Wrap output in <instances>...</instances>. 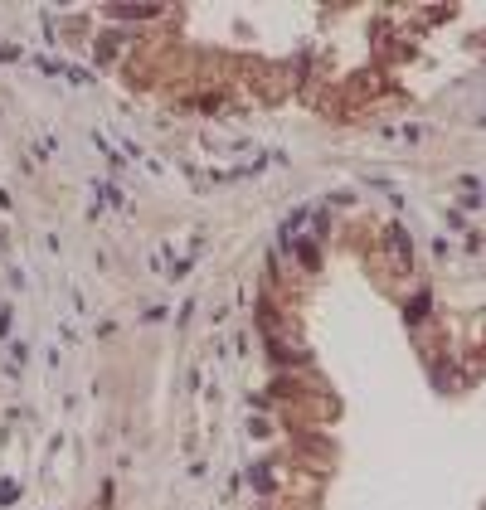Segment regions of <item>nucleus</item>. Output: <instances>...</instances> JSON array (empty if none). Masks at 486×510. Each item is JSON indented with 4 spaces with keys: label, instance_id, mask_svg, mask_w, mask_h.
Masks as SVG:
<instances>
[{
    "label": "nucleus",
    "instance_id": "1",
    "mask_svg": "<svg viewBox=\"0 0 486 510\" xmlns=\"http://www.w3.org/2000/svg\"><path fill=\"white\" fill-rule=\"evenodd\" d=\"M15 501V481H0V506H10Z\"/></svg>",
    "mask_w": 486,
    "mask_h": 510
}]
</instances>
